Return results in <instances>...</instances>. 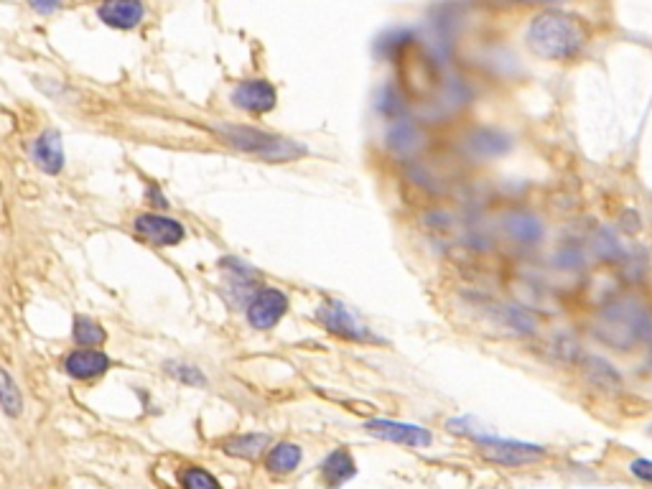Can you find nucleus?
I'll return each instance as SVG.
<instances>
[{"mask_svg": "<svg viewBox=\"0 0 652 489\" xmlns=\"http://www.w3.org/2000/svg\"><path fill=\"white\" fill-rule=\"evenodd\" d=\"M591 41L589 23L576 13L548 8L530 21L525 44L538 59L568 64L576 62Z\"/></svg>", "mask_w": 652, "mask_h": 489, "instance_id": "f257e3e1", "label": "nucleus"}, {"mask_svg": "<svg viewBox=\"0 0 652 489\" xmlns=\"http://www.w3.org/2000/svg\"><path fill=\"white\" fill-rule=\"evenodd\" d=\"M594 337L607 347L630 352L652 337V314L640 298L614 296L594 314Z\"/></svg>", "mask_w": 652, "mask_h": 489, "instance_id": "f03ea898", "label": "nucleus"}, {"mask_svg": "<svg viewBox=\"0 0 652 489\" xmlns=\"http://www.w3.org/2000/svg\"><path fill=\"white\" fill-rule=\"evenodd\" d=\"M212 130L220 135L227 146L248 153V156L260 158V161L286 163L306 156L304 143H296L291 141V138H283V135H276V133H265V130H258V128H248V125L214 123Z\"/></svg>", "mask_w": 652, "mask_h": 489, "instance_id": "7ed1b4c3", "label": "nucleus"}, {"mask_svg": "<svg viewBox=\"0 0 652 489\" xmlns=\"http://www.w3.org/2000/svg\"><path fill=\"white\" fill-rule=\"evenodd\" d=\"M472 441L479 446L482 459L507 469L530 467V464H538V461H543L548 456L546 446L530 444V441L520 439H505V436H497V433H492L489 428H482Z\"/></svg>", "mask_w": 652, "mask_h": 489, "instance_id": "20e7f679", "label": "nucleus"}, {"mask_svg": "<svg viewBox=\"0 0 652 489\" xmlns=\"http://www.w3.org/2000/svg\"><path fill=\"white\" fill-rule=\"evenodd\" d=\"M316 319H319L329 332L342 339H349V342H380V337L372 334L370 326L362 324L342 301H326V304H321V309L316 311Z\"/></svg>", "mask_w": 652, "mask_h": 489, "instance_id": "39448f33", "label": "nucleus"}, {"mask_svg": "<svg viewBox=\"0 0 652 489\" xmlns=\"http://www.w3.org/2000/svg\"><path fill=\"white\" fill-rule=\"evenodd\" d=\"M365 431L370 436L388 444L408 446V449H428L433 444V433L428 428L418 426V423L405 421H390V418H372L365 423Z\"/></svg>", "mask_w": 652, "mask_h": 489, "instance_id": "423d86ee", "label": "nucleus"}, {"mask_svg": "<svg viewBox=\"0 0 652 489\" xmlns=\"http://www.w3.org/2000/svg\"><path fill=\"white\" fill-rule=\"evenodd\" d=\"M502 232L507 240H512L520 248H538L546 237V225L538 214L528 212V209H512L502 217Z\"/></svg>", "mask_w": 652, "mask_h": 489, "instance_id": "0eeeda50", "label": "nucleus"}, {"mask_svg": "<svg viewBox=\"0 0 652 489\" xmlns=\"http://www.w3.org/2000/svg\"><path fill=\"white\" fill-rule=\"evenodd\" d=\"M135 232L146 242L156 245V248H174L184 240V225L179 220L163 217V214H138L135 217Z\"/></svg>", "mask_w": 652, "mask_h": 489, "instance_id": "6e6552de", "label": "nucleus"}, {"mask_svg": "<svg viewBox=\"0 0 652 489\" xmlns=\"http://www.w3.org/2000/svg\"><path fill=\"white\" fill-rule=\"evenodd\" d=\"M288 311V298L276 288H260L248 301V321L255 329H273Z\"/></svg>", "mask_w": 652, "mask_h": 489, "instance_id": "1a4fd4ad", "label": "nucleus"}, {"mask_svg": "<svg viewBox=\"0 0 652 489\" xmlns=\"http://www.w3.org/2000/svg\"><path fill=\"white\" fill-rule=\"evenodd\" d=\"M469 156L479 158V161H489V158H500L512 151V138L500 128H489V125H479V128L469 130L467 143H464Z\"/></svg>", "mask_w": 652, "mask_h": 489, "instance_id": "9d476101", "label": "nucleus"}, {"mask_svg": "<svg viewBox=\"0 0 652 489\" xmlns=\"http://www.w3.org/2000/svg\"><path fill=\"white\" fill-rule=\"evenodd\" d=\"M232 102H235L240 110L253 115L270 113L278 102L276 87L265 82V79H248V82H240L237 90L232 92Z\"/></svg>", "mask_w": 652, "mask_h": 489, "instance_id": "9b49d317", "label": "nucleus"}, {"mask_svg": "<svg viewBox=\"0 0 652 489\" xmlns=\"http://www.w3.org/2000/svg\"><path fill=\"white\" fill-rule=\"evenodd\" d=\"M97 16L110 29L130 31L143 21L146 6H143V0H102Z\"/></svg>", "mask_w": 652, "mask_h": 489, "instance_id": "f8f14e48", "label": "nucleus"}, {"mask_svg": "<svg viewBox=\"0 0 652 489\" xmlns=\"http://www.w3.org/2000/svg\"><path fill=\"white\" fill-rule=\"evenodd\" d=\"M579 367H581V375H584V380L591 385V388L602 390V393H619V390H622L624 385L622 372H619L607 357L584 355L581 357Z\"/></svg>", "mask_w": 652, "mask_h": 489, "instance_id": "ddd939ff", "label": "nucleus"}, {"mask_svg": "<svg viewBox=\"0 0 652 489\" xmlns=\"http://www.w3.org/2000/svg\"><path fill=\"white\" fill-rule=\"evenodd\" d=\"M31 156L44 174H59L64 169V143L57 130H44V133L31 143Z\"/></svg>", "mask_w": 652, "mask_h": 489, "instance_id": "4468645a", "label": "nucleus"}, {"mask_svg": "<svg viewBox=\"0 0 652 489\" xmlns=\"http://www.w3.org/2000/svg\"><path fill=\"white\" fill-rule=\"evenodd\" d=\"M492 319L518 337H533L538 332V316L520 304H492Z\"/></svg>", "mask_w": 652, "mask_h": 489, "instance_id": "2eb2a0df", "label": "nucleus"}, {"mask_svg": "<svg viewBox=\"0 0 652 489\" xmlns=\"http://www.w3.org/2000/svg\"><path fill=\"white\" fill-rule=\"evenodd\" d=\"M64 367H67V375H72L74 380H92V377H100L102 372H107L110 357L97 347L74 349L64 362Z\"/></svg>", "mask_w": 652, "mask_h": 489, "instance_id": "dca6fc26", "label": "nucleus"}, {"mask_svg": "<svg viewBox=\"0 0 652 489\" xmlns=\"http://www.w3.org/2000/svg\"><path fill=\"white\" fill-rule=\"evenodd\" d=\"M385 143H388V148L395 156L411 158L423 148V133L411 120H395V123L390 125Z\"/></svg>", "mask_w": 652, "mask_h": 489, "instance_id": "f3484780", "label": "nucleus"}, {"mask_svg": "<svg viewBox=\"0 0 652 489\" xmlns=\"http://www.w3.org/2000/svg\"><path fill=\"white\" fill-rule=\"evenodd\" d=\"M357 477V461L347 449H334L321 464V479L329 489H339L349 479Z\"/></svg>", "mask_w": 652, "mask_h": 489, "instance_id": "a211bd4d", "label": "nucleus"}, {"mask_svg": "<svg viewBox=\"0 0 652 489\" xmlns=\"http://www.w3.org/2000/svg\"><path fill=\"white\" fill-rule=\"evenodd\" d=\"M591 245H594L596 258L604 260V263H612V265H624L632 255V250H627L622 242H619L617 232H614L612 227H599Z\"/></svg>", "mask_w": 652, "mask_h": 489, "instance_id": "6ab92c4d", "label": "nucleus"}, {"mask_svg": "<svg viewBox=\"0 0 652 489\" xmlns=\"http://www.w3.org/2000/svg\"><path fill=\"white\" fill-rule=\"evenodd\" d=\"M301 459H304V451H301V446L283 441V444H276L273 449L268 451L265 467H268L273 474H288V472H293L298 464H301Z\"/></svg>", "mask_w": 652, "mask_h": 489, "instance_id": "aec40b11", "label": "nucleus"}, {"mask_svg": "<svg viewBox=\"0 0 652 489\" xmlns=\"http://www.w3.org/2000/svg\"><path fill=\"white\" fill-rule=\"evenodd\" d=\"M270 444L268 433H245V436H237V439L227 441L225 451L230 456H237V459H258Z\"/></svg>", "mask_w": 652, "mask_h": 489, "instance_id": "412c9836", "label": "nucleus"}, {"mask_svg": "<svg viewBox=\"0 0 652 489\" xmlns=\"http://www.w3.org/2000/svg\"><path fill=\"white\" fill-rule=\"evenodd\" d=\"M0 408L11 418H18L23 413V395L18 390L16 380L0 367Z\"/></svg>", "mask_w": 652, "mask_h": 489, "instance_id": "4be33fe9", "label": "nucleus"}, {"mask_svg": "<svg viewBox=\"0 0 652 489\" xmlns=\"http://www.w3.org/2000/svg\"><path fill=\"white\" fill-rule=\"evenodd\" d=\"M74 342L79 344V347H100V344H105L107 334L105 329H102L97 321H92L90 316H77L74 319Z\"/></svg>", "mask_w": 652, "mask_h": 489, "instance_id": "5701e85b", "label": "nucleus"}, {"mask_svg": "<svg viewBox=\"0 0 652 489\" xmlns=\"http://www.w3.org/2000/svg\"><path fill=\"white\" fill-rule=\"evenodd\" d=\"M553 268L563 270V273H581L586 268V253L579 245H563L553 255Z\"/></svg>", "mask_w": 652, "mask_h": 489, "instance_id": "b1692460", "label": "nucleus"}, {"mask_svg": "<svg viewBox=\"0 0 652 489\" xmlns=\"http://www.w3.org/2000/svg\"><path fill=\"white\" fill-rule=\"evenodd\" d=\"M551 357L558 362V365H579L581 362V347L574 337L568 334H561L551 342Z\"/></svg>", "mask_w": 652, "mask_h": 489, "instance_id": "393cba45", "label": "nucleus"}, {"mask_svg": "<svg viewBox=\"0 0 652 489\" xmlns=\"http://www.w3.org/2000/svg\"><path fill=\"white\" fill-rule=\"evenodd\" d=\"M181 487L184 489H222V484L202 467H186L181 472Z\"/></svg>", "mask_w": 652, "mask_h": 489, "instance_id": "a878e982", "label": "nucleus"}, {"mask_svg": "<svg viewBox=\"0 0 652 489\" xmlns=\"http://www.w3.org/2000/svg\"><path fill=\"white\" fill-rule=\"evenodd\" d=\"M166 372H169L174 380H179V383H184V385H197V388L207 385V377H204V372L194 365H184V362H166Z\"/></svg>", "mask_w": 652, "mask_h": 489, "instance_id": "bb28decb", "label": "nucleus"}, {"mask_svg": "<svg viewBox=\"0 0 652 489\" xmlns=\"http://www.w3.org/2000/svg\"><path fill=\"white\" fill-rule=\"evenodd\" d=\"M377 107H380V113L388 115V118L398 120L403 115V102H400V95L393 90V87H385L380 100H377Z\"/></svg>", "mask_w": 652, "mask_h": 489, "instance_id": "cd10ccee", "label": "nucleus"}, {"mask_svg": "<svg viewBox=\"0 0 652 489\" xmlns=\"http://www.w3.org/2000/svg\"><path fill=\"white\" fill-rule=\"evenodd\" d=\"M630 474L640 482L650 484L652 487V459H635L630 464Z\"/></svg>", "mask_w": 652, "mask_h": 489, "instance_id": "c85d7f7f", "label": "nucleus"}, {"mask_svg": "<svg viewBox=\"0 0 652 489\" xmlns=\"http://www.w3.org/2000/svg\"><path fill=\"white\" fill-rule=\"evenodd\" d=\"M29 6L36 13H41V16H51V13H57L64 6V0H29Z\"/></svg>", "mask_w": 652, "mask_h": 489, "instance_id": "c756f323", "label": "nucleus"}, {"mask_svg": "<svg viewBox=\"0 0 652 489\" xmlns=\"http://www.w3.org/2000/svg\"><path fill=\"white\" fill-rule=\"evenodd\" d=\"M619 225H622L624 232H637L640 230V217H637V212H632V209H624L622 217H619Z\"/></svg>", "mask_w": 652, "mask_h": 489, "instance_id": "7c9ffc66", "label": "nucleus"}, {"mask_svg": "<svg viewBox=\"0 0 652 489\" xmlns=\"http://www.w3.org/2000/svg\"><path fill=\"white\" fill-rule=\"evenodd\" d=\"M487 3H500V6H538V3H563V0H487Z\"/></svg>", "mask_w": 652, "mask_h": 489, "instance_id": "2f4dec72", "label": "nucleus"}, {"mask_svg": "<svg viewBox=\"0 0 652 489\" xmlns=\"http://www.w3.org/2000/svg\"><path fill=\"white\" fill-rule=\"evenodd\" d=\"M647 433H650V436H652V423H650V426H647Z\"/></svg>", "mask_w": 652, "mask_h": 489, "instance_id": "473e14b6", "label": "nucleus"}]
</instances>
